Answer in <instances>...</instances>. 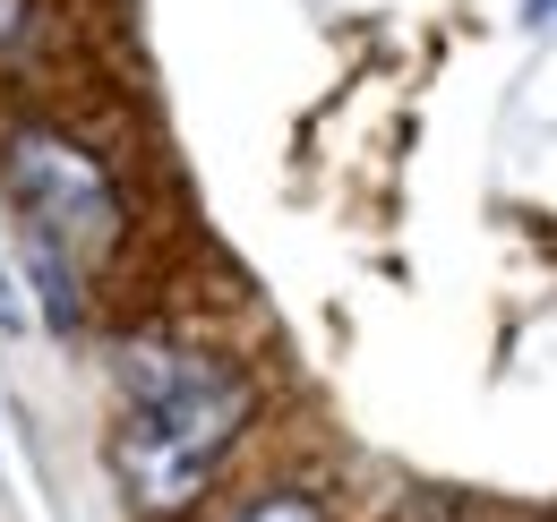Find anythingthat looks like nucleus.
<instances>
[{"mask_svg": "<svg viewBox=\"0 0 557 522\" xmlns=\"http://www.w3.org/2000/svg\"><path fill=\"white\" fill-rule=\"evenodd\" d=\"M35 35V0H0V52Z\"/></svg>", "mask_w": 557, "mask_h": 522, "instance_id": "6", "label": "nucleus"}, {"mask_svg": "<svg viewBox=\"0 0 557 522\" xmlns=\"http://www.w3.org/2000/svg\"><path fill=\"white\" fill-rule=\"evenodd\" d=\"M232 522H326V514H318V497H300V488H267L258 506H240Z\"/></svg>", "mask_w": 557, "mask_h": 522, "instance_id": "4", "label": "nucleus"}, {"mask_svg": "<svg viewBox=\"0 0 557 522\" xmlns=\"http://www.w3.org/2000/svg\"><path fill=\"white\" fill-rule=\"evenodd\" d=\"M0 189L17 206V232L35 240V249H52L61 265H103L121 249V189H112V172L61 129H9L0 137Z\"/></svg>", "mask_w": 557, "mask_h": 522, "instance_id": "2", "label": "nucleus"}, {"mask_svg": "<svg viewBox=\"0 0 557 522\" xmlns=\"http://www.w3.org/2000/svg\"><path fill=\"white\" fill-rule=\"evenodd\" d=\"M35 318H26V291H17V274H9V258H0V334H26Z\"/></svg>", "mask_w": 557, "mask_h": 522, "instance_id": "5", "label": "nucleus"}, {"mask_svg": "<svg viewBox=\"0 0 557 522\" xmlns=\"http://www.w3.org/2000/svg\"><path fill=\"white\" fill-rule=\"evenodd\" d=\"M112 386H121V420H112L103 462H112L121 497L146 522L189 514L249 428V402H258L249 377L189 343H129L112 360Z\"/></svg>", "mask_w": 557, "mask_h": 522, "instance_id": "1", "label": "nucleus"}, {"mask_svg": "<svg viewBox=\"0 0 557 522\" xmlns=\"http://www.w3.org/2000/svg\"><path fill=\"white\" fill-rule=\"evenodd\" d=\"M26 274H35V291H44V326H52V334H77V326H86L77 265H61L52 249H35V240H26Z\"/></svg>", "mask_w": 557, "mask_h": 522, "instance_id": "3", "label": "nucleus"}]
</instances>
